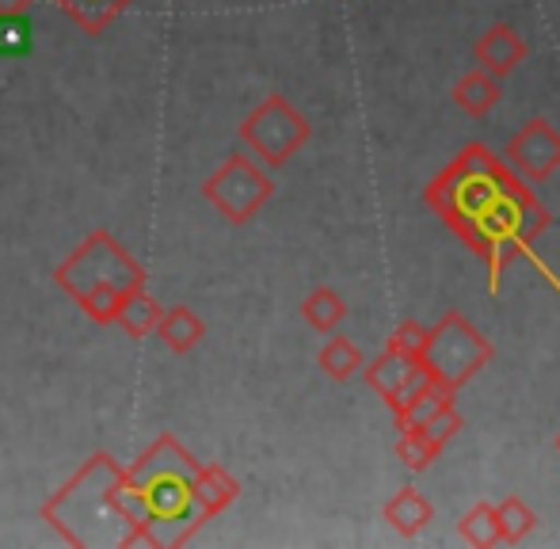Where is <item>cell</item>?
<instances>
[{"label":"cell","mask_w":560,"mask_h":549,"mask_svg":"<svg viewBox=\"0 0 560 549\" xmlns=\"http://www.w3.org/2000/svg\"><path fill=\"white\" fill-rule=\"evenodd\" d=\"M199 466L202 462L172 431H161L130 466H122L118 497L133 519L138 546L176 549L207 527L210 519L199 504Z\"/></svg>","instance_id":"cell-2"},{"label":"cell","mask_w":560,"mask_h":549,"mask_svg":"<svg viewBox=\"0 0 560 549\" xmlns=\"http://www.w3.org/2000/svg\"><path fill=\"white\" fill-rule=\"evenodd\" d=\"M302 317H305V325L317 328L320 336L336 332V328L347 320V302H343V294H339L336 287H317V290H310V294H305V302H302Z\"/></svg>","instance_id":"cell-19"},{"label":"cell","mask_w":560,"mask_h":549,"mask_svg":"<svg viewBox=\"0 0 560 549\" xmlns=\"http://www.w3.org/2000/svg\"><path fill=\"white\" fill-rule=\"evenodd\" d=\"M118 481H122V462L96 451L46 500L38 515L54 535L77 549H130L138 546V530L122 507Z\"/></svg>","instance_id":"cell-3"},{"label":"cell","mask_w":560,"mask_h":549,"mask_svg":"<svg viewBox=\"0 0 560 549\" xmlns=\"http://www.w3.org/2000/svg\"><path fill=\"white\" fill-rule=\"evenodd\" d=\"M84 35H104L133 0H54Z\"/></svg>","instance_id":"cell-15"},{"label":"cell","mask_w":560,"mask_h":549,"mask_svg":"<svg viewBox=\"0 0 560 549\" xmlns=\"http://www.w3.org/2000/svg\"><path fill=\"white\" fill-rule=\"evenodd\" d=\"M503 164L526 184H546L560 168V130L549 119H530L503 149Z\"/></svg>","instance_id":"cell-8"},{"label":"cell","mask_w":560,"mask_h":549,"mask_svg":"<svg viewBox=\"0 0 560 549\" xmlns=\"http://www.w3.org/2000/svg\"><path fill=\"white\" fill-rule=\"evenodd\" d=\"M400 439H397V458L405 462V469H412V474H423V469H431V462L439 458V446L431 443L428 435H423L420 428H397Z\"/></svg>","instance_id":"cell-22"},{"label":"cell","mask_w":560,"mask_h":549,"mask_svg":"<svg viewBox=\"0 0 560 549\" xmlns=\"http://www.w3.org/2000/svg\"><path fill=\"white\" fill-rule=\"evenodd\" d=\"M382 515L400 538H416L420 530H428L435 523V504L423 492H416L412 484H405V489H397L385 500Z\"/></svg>","instance_id":"cell-11"},{"label":"cell","mask_w":560,"mask_h":549,"mask_svg":"<svg viewBox=\"0 0 560 549\" xmlns=\"http://www.w3.org/2000/svg\"><path fill=\"white\" fill-rule=\"evenodd\" d=\"M27 50V27H23V15L15 20H0V54H23Z\"/></svg>","instance_id":"cell-25"},{"label":"cell","mask_w":560,"mask_h":549,"mask_svg":"<svg viewBox=\"0 0 560 549\" xmlns=\"http://www.w3.org/2000/svg\"><path fill=\"white\" fill-rule=\"evenodd\" d=\"M236 138H241V145L248 149L264 168H282V164L313 138V127L287 96L271 92V96H264V104L252 107L248 119L236 127Z\"/></svg>","instance_id":"cell-6"},{"label":"cell","mask_w":560,"mask_h":549,"mask_svg":"<svg viewBox=\"0 0 560 549\" xmlns=\"http://www.w3.org/2000/svg\"><path fill=\"white\" fill-rule=\"evenodd\" d=\"M362 374H366V386L393 409V405H397L400 397L416 386V378L423 374V366H420V359H416V355H405V351L385 348L370 366L362 363Z\"/></svg>","instance_id":"cell-10"},{"label":"cell","mask_w":560,"mask_h":549,"mask_svg":"<svg viewBox=\"0 0 560 549\" xmlns=\"http://www.w3.org/2000/svg\"><path fill=\"white\" fill-rule=\"evenodd\" d=\"M450 401H454V394H450L446 386H439V382L423 371L420 378H416V386L393 405V420H397V428H420L428 416H435Z\"/></svg>","instance_id":"cell-12"},{"label":"cell","mask_w":560,"mask_h":549,"mask_svg":"<svg viewBox=\"0 0 560 549\" xmlns=\"http://www.w3.org/2000/svg\"><path fill=\"white\" fill-rule=\"evenodd\" d=\"M462 428H465V420H462V412L454 409V401H450V405H443V409H439L435 416H428V420L420 423V431H423V435L431 439V443L439 446V451H443V446H446L450 439H454V435H457V431H462Z\"/></svg>","instance_id":"cell-23"},{"label":"cell","mask_w":560,"mask_h":549,"mask_svg":"<svg viewBox=\"0 0 560 549\" xmlns=\"http://www.w3.org/2000/svg\"><path fill=\"white\" fill-rule=\"evenodd\" d=\"M526 54H530L526 50V38L518 35L511 23H492V27L472 43V58H477V66L485 69V73L500 77V81H508V77L523 66Z\"/></svg>","instance_id":"cell-9"},{"label":"cell","mask_w":560,"mask_h":549,"mask_svg":"<svg viewBox=\"0 0 560 549\" xmlns=\"http://www.w3.org/2000/svg\"><path fill=\"white\" fill-rule=\"evenodd\" d=\"M457 535H462V542L469 546H500L503 542V527H500V512H495V504H488V500H480V504H472L469 512L462 515V523H457Z\"/></svg>","instance_id":"cell-20"},{"label":"cell","mask_w":560,"mask_h":549,"mask_svg":"<svg viewBox=\"0 0 560 549\" xmlns=\"http://www.w3.org/2000/svg\"><path fill=\"white\" fill-rule=\"evenodd\" d=\"M275 179L252 153H229L207 179H202V199L225 218L229 225H244L271 202Z\"/></svg>","instance_id":"cell-7"},{"label":"cell","mask_w":560,"mask_h":549,"mask_svg":"<svg viewBox=\"0 0 560 549\" xmlns=\"http://www.w3.org/2000/svg\"><path fill=\"white\" fill-rule=\"evenodd\" d=\"M553 446H557V454H560V431H557V439H553Z\"/></svg>","instance_id":"cell-27"},{"label":"cell","mask_w":560,"mask_h":549,"mask_svg":"<svg viewBox=\"0 0 560 549\" xmlns=\"http://www.w3.org/2000/svg\"><path fill=\"white\" fill-rule=\"evenodd\" d=\"M428 207L472 248L477 256L488 260V279H492V294L500 290V274L515 256H526L541 268L534 241L538 233L549 230V210L538 202V195L526 187V179L515 168L503 164V156H495L488 145L472 141L454 156V164H446L423 191ZM546 271V279L560 287L553 271Z\"/></svg>","instance_id":"cell-1"},{"label":"cell","mask_w":560,"mask_h":549,"mask_svg":"<svg viewBox=\"0 0 560 549\" xmlns=\"http://www.w3.org/2000/svg\"><path fill=\"white\" fill-rule=\"evenodd\" d=\"M236 497H241V481L225 466H218V462L214 466H199V504L207 512V519L222 515Z\"/></svg>","instance_id":"cell-17"},{"label":"cell","mask_w":560,"mask_h":549,"mask_svg":"<svg viewBox=\"0 0 560 549\" xmlns=\"http://www.w3.org/2000/svg\"><path fill=\"white\" fill-rule=\"evenodd\" d=\"M153 336L168 351H176V355H187V351H195L202 340H207V320H202L199 313L191 309V305H172V309L161 313Z\"/></svg>","instance_id":"cell-13"},{"label":"cell","mask_w":560,"mask_h":549,"mask_svg":"<svg viewBox=\"0 0 560 549\" xmlns=\"http://www.w3.org/2000/svg\"><path fill=\"white\" fill-rule=\"evenodd\" d=\"M495 348L477 325H469V317L457 309H446V317L439 325L428 328V340H423L420 351V366L446 386L450 394L465 386L472 374H480L488 363H492Z\"/></svg>","instance_id":"cell-5"},{"label":"cell","mask_w":560,"mask_h":549,"mask_svg":"<svg viewBox=\"0 0 560 549\" xmlns=\"http://www.w3.org/2000/svg\"><path fill=\"white\" fill-rule=\"evenodd\" d=\"M423 340H428V325H420V320H400V325L393 328V336H389V348L420 359Z\"/></svg>","instance_id":"cell-24"},{"label":"cell","mask_w":560,"mask_h":549,"mask_svg":"<svg viewBox=\"0 0 560 549\" xmlns=\"http://www.w3.org/2000/svg\"><path fill=\"white\" fill-rule=\"evenodd\" d=\"M362 363H366V359H362V348L351 340V336H339V332H328L325 348L317 351V366L332 382L354 378V374L362 371Z\"/></svg>","instance_id":"cell-18"},{"label":"cell","mask_w":560,"mask_h":549,"mask_svg":"<svg viewBox=\"0 0 560 549\" xmlns=\"http://www.w3.org/2000/svg\"><path fill=\"white\" fill-rule=\"evenodd\" d=\"M500 100H503V81L492 73H485L480 66L469 69V73L454 84V104L462 107L465 115H472V119H485Z\"/></svg>","instance_id":"cell-14"},{"label":"cell","mask_w":560,"mask_h":549,"mask_svg":"<svg viewBox=\"0 0 560 549\" xmlns=\"http://www.w3.org/2000/svg\"><path fill=\"white\" fill-rule=\"evenodd\" d=\"M161 313H164V305L156 302L153 294H149V287H141V290H133V294L122 302V309H118L115 325L122 328V332L130 336V340H145V336H153V328H156V320H161Z\"/></svg>","instance_id":"cell-16"},{"label":"cell","mask_w":560,"mask_h":549,"mask_svg":"<svg viewBox=\"0 0 560 549\" xmlns=\"http://www.w3.org/2000/svg\"><path fill=\"white\" fill-rule=\"evenodd\" d=\"M54 282L96 325H115L122 302L133 290L149 287V274L130 248L107 230H92L66 260L54 268Z\"/></svg>","instance_id":"cell-4"},{"label":"cell","mask_w":560,"mask_h":549,"mask_svg":"<svg viewBox=\"0 0 560 549\" xmlns=\"http://www.w3.org/2000/svg\"><path fill=\"white\" fill-rule=\"evenodd\" d=\"M495 512H500L503 542H508V546L530 538V530L538 527V512H534V507L526 504L523 497H503L500 504H495Z\"/></svg>","instance_id":"cell-21"},{"label":"cell","mask_w":560,"mask_h":549,"mask_svg":"<svg viewBox=\"0 0 560 549\" xmlns=\"http://www.w3.org/2000/svg\"><path fill=\"white\" fill-rule=\"evenodd\" d=\"M35 0H0V20H15V15H27Z\"/></svg>","instance_id":"cell-26"}]
</instances>
